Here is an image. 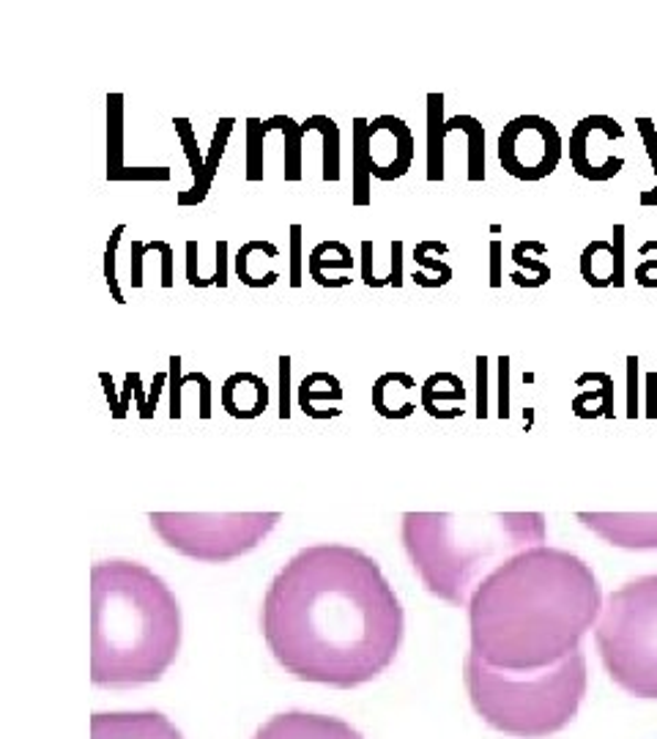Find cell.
<instances>
[{"label": "cell", "instance_id": "obj_22", "mask_svg": "<svg viewBox=\"0 0 657 739\" xmlns=\"http://www.w3.org/2000/svg\"><path fill=\"white\" fill-rule=\"evenodd\" d=\"M466 132L469 137V181H486V126L474 115H455L444 124V132Z\"/></svg>", "mask_w": 657, "mask_h": 739}, {"label": "cell", "instance_id": "obj_18", "mask_svg": "<svg viewBox=\"0 0 657 739\" xmlns=\"http://www.w3.org/2000/svg\"><path fill=\"white\" fill-rule=\"evenodd\" d=\"M233 126H236V118H219V121H217L215 135H211L209 157H206V176H204V184H200L198 189H187V192H178L176 204L181 206V209H189V206L204 204L206 195L211 192V184H215V178H217L219 162H222V157H225V148H228L230 135H233Z\"/></svg>", "mask_w": 657, "mask_h": 739}, {"label": "cell", "instance_id": "obj_42", "mask_svg": "<svg viewBox=\"0 0 657 739\" xmlns=\"http://www.w3.org/2000/svg\"><path fill=\"white\" fill-rule=\"evenodd\" d=\"M129 252H132V269H129V285L135 288H143V258L148 256L146 252V241H140V239H132V247H129Z\"/></svg>", "mask_w": 657, "mask_h": 739}, {"label": "cell", "instance_id": "obj_26", "mask_svg": "<svg viewBox=\"0 0 657 739\" xmlns=\"http://www.w3.org/2000/svg\"><path fill=\"white\" fill-rule=\"evenodd\" d=\"M269 132L280 129L285 135V178L288 181H299L302 178V140H304V126L296 124L291 115H274V118L263 121Z\"/></svg>", "mask_w": 657, "mask_h": 739}, {"label": "cell", "instance_id": "obj_17", "mask_svg": "<svg viewBox=\"0 0 657 739\" xmlns=\"http://www.w3.org/2000/svg\"><path fill=\"white\" fill-rule=\"evenodd\" d=\"M373 173H371V121L354 118V181H351V200L365 209L373 204Z\"/></svg>", "mask_w": 657, "mask_h": 739}, {"label": "cell", "instance_id": "obj_14", "mask_svg": "<svg viewBox=\"0 0 657 739\" xmlns=\"http://www.w3.org/2000/svg\"><path fill=\"white\" fill-rule=\"evenodd\" d=\"M269 384L252 370H239L225 378L219 403L233 419H255L269 408Z\"/></svg>", "mask_w": 657, "mask_h": 739}, {"label": "cell", "instance_id": "obj_30", "mask_svg": "<svg viewBox=\"0 0 657 739\" xmlns=\"http://www.w3.org/2000/svg\"><path fill=\"white\" fill-rule=\"evenodd\" d=\"M124 233H126V225H115V228L109 230L107 250H105V282H107L109 296H113L115 304H126L124 291H121V285H118V271H115V258H118V247H121V239H124Z\"/></svg>", "mask_w": 657, "mask_h": 739}, {"label": "cell", "instance_id": "obj_9", "mask_svg": "<svg viewBox=\"0 0 657 739\" xmlns=\"http://www.w3.org/2000/svg\"><path fill=\"white\" fill-rule=\"evenodd\" d=\"M625 137V126L611 115H586L570 132V165L586 181H611L619 176L625 159L611 152Z\"/></svg>", "mask_w": 657, "mask_h": 739}, {"label": "cell", "instance_id": "obj_4", "mask_svg": "<svg viewBox=\"0 0 657 739\" xmlns=\"http://www.w3.org/2000/svg\"><path fill=\"white\" fill-rule=\"evenodd\" d=\"M543 512H406L403 548L425 589L469 608L471 594L496 568L545 542Z\"/></svg>", "mask_w": 657, "mask_h": 739}, {"label": "cell", "instance_id": "obj_41", "mask_svg": "<svg viewBox=\"0 0 657 739\" xmlns=\"http://www.w3.org/2000/svg\"><path fill=\"white\" fill-rule=\"evenodd\" d=\"M403 250H406V244H403L400 239L392 241V269H389V274L378 282V288H384V285L400 288L403 285Z\"/></svg>", "mask_w": 657, "mask_h": 739}, {"label": "cell", "instance_id": "obj_45", "mask_svg": "<svg viewBox=\"0 0 657 739\" xmlns=\"http://www.w3.org/2000/svg\"><path fill=\"white\" fill-rule=\"evenodd\" d=\"M362 280H365L367 288L376 285V277H373V241L371 239L362 241Z\"/></svg>", "mask_w": 657, "mask_h": 739}, {"label": "cell", "instance_id": "obj_19", "mask_svg": "<svg viewBox=\"0 0 657 739\" xmlns=\"http://www.w3.org/2000/svg\"><path fill=\"white\" fill-rule=\"evenodd\" d=\"M419 400H423V408L430 414V417H444L441 403H452V406L463 408L466 400V384L460 381V375L449 373V370H441V373L428 375L419 386Z\"/></svg>", "mask_w": 657, "mask_h": 739}, {"label": "cell", "instance_id": "obj_20", "mask_svg": "<svg viewBox=\"0 0 657 739\" xmlns=\"http://www.w3.org/2000/svg\"><path fill=\"white\" fill-rule=\"evenodd\" d=\"M581 277L592 288H611L616 280V261H614V241L595 239L581 252Z\"/></svg>", "mask_w": 657, "mask_h": 739}, {"label": "cell", "instance_id": "obj_29", "mask_svg": "<svg viewBox=\"0 0 657 739\" xmlns=\"http://www.w3.org/2000/svg\"><path fill=\"white\" fill-rule=\"evenodd\" d=\"M263 140L267 126L261 118H247V181H263Z\"/></svg>", "mask_w": 657, "mask_h": 739}, {"label": "cell", "instance_id": "obj_35", "mask_svg": "<svg viewBox=\"0 0 657 739\" xmlns=\"http://www.w3.org/2000/svg\"><path fill=\"white\" fill-rule=\"evenodd\" d=\"M302 233L304 228L299 222L291 225V274H288V282L291 288H302L304 282V271H302Z\"/></svg>", "mask_w": 657, "mask_h": 739}, {"label": "cell", "instance_id": "obj_40", "mask_svg": "<svg viewBox=\"0 0 657 739\" xmlns=\"http://www.w3.org/2000/svg\"><path fill=\"white\" fill-rule=\"evenodd\" d=\"M614 261H616V280L614 288H625V225H614Z\"/></svg>", "mask_w": 657, "mask_h": 739}, {"label": "cell", "instance_id": "obj_25", "mask_svg": "<svg viewBox=\"0 0 657 739\" xmlns=\"http://www.w3.org/2000/svg\"><path fill=\"white\" fill-rule=\"evenodd\" d=\"M304 132H319L324 140V159H321V178L324 181H340V126L328 115H310L302 121Z\"/></svg>", "mask_w": 657, "mask_h": 739}, {"label": "cell", "instance_id": "obj_38", "mask_svg": "<svg viewBox=\"0 0 657 739\" xmlns=\"http://www.w3.org/2000/svg\"><path fill=\"white\" fill-rule=\"evenodd\" d=\"M499 417H510V356H499Z\"/></svg>", "mask_w": 657, "mask_h": 739}, {"label": "cell", "instance_id": "obj_36", "mask_svg": "<svg viewBox=\"0 0 657 739\" xmlns=\"http://www.w3.org/2000/svg\"><path fill=\"white\" fill-rule=\"evenodd\" d=\"M477 417H488V356H477Z\"/></svg>", "mask_w": 657, "mask_h": 739}, {"label": "cell", "instance_id": "obj_24", "mask_svg": "<svg viewBox=\"0 0 657 739\" xmlns=\"http://www.w3.org/2000/svg\"><path fill=\"white\" fill-rule=\"evenodd\" d=\"M444 94H428V181H444Z\"/></svg>", "mask_w": 657, "mask_h": 739}, {"label": "cell", "instance_id": "obj_31", "mask_svg": "<svg viewBox=\"0 0 657 739\" xmlns=\"http://www.w3.org/2000/svg\"><path fill=\"white\" fill-rule=\"evenodd\" d=\"M636 126H638V132H642L644 146H647L649 162H653L655 176H657V126H655V121L653 118H636ZM642 206H644V209H649V206H657V184H655V189H649V192L642 195Z\"/></svg>", "mask_w": 657, "mask_h": 739}, {"label": "cell", "instance_id": "obj_48", "mask_svg": "<svg viewBox=\"0 0 657 739\" xmlns=\"http://www.w3.org/2000/svg\"><path fill=\"white\" fill-rule=\"evenodd\" d=\"M100 381H102V386H105V395H107V400H109V412H113V417H118V412H121V403L115 400V384H113V375H109L107 370H102V373H100Z\"/></svg>", "mask_w": 657, "mask_h": 739}, {"label": "cell", "instance_id": "obj_8", "mask_svg": "<svg viewBox=\"0 0 657 739\" xmlns=\"http://www.w3.org/2000/svg\"><path fill=\"white\" fill-rule=\"evenodd\" d=\"M564 140L543 115H518L499 135V162L518 181H543L559 167Z\"/></svg>", "mask_w": 657, "mask_h": 739}, {"label": "cell", "instance_id": "obj_10", "mask_svg": "<svg viewBox=\"0 0 657 739\" xmlns=\"http://www.w3.org/2000/svg\"><path fill=\"white\" fill-rule=\"evenodd\" d=\"M417 143L411 126L397 115H378L371 121V173L378 181H397L414 165Z\"/></svg>", "mask_w": 657, "mask_h": 739}, {"label": "cell", "instance_id": "obj_34", "mask_svg": "<svg viewBox=\"0 0 657 739\" xmlns=\"http://www.w3.org/2000/svg\"><path fill=\"white\" fill-rule=\"evenodd\" d=\"M638 252H642V256H653V252H657V241H644V244L638 247ZM636 282L642 288H657V258H647V261L636 266Z\"/></svg>", "mask_w": 657, "mask_h": 739}, {"label": "cell", "instance_id": "obj_23", "mask_svg": "<svg viewBox=\"0 0 657 739\" xmlns=\"http://www.w3.org/2000/svg\"><path fill=\"white\" fill-rule=\"evenodd\" d=\"M124 152V94H107V181L126 170Z\"/></svg>", "mask_w": 657, "mask_h": 739}, {"label": "cell", "instance_id": "obj_6", "mask_svg": "<svg viewBox=\"0 0 657 739\" xmlns=\"http://www.w3.org/2000/svg\"><path fill=\"white\" fill-rule=\"evenodd\" d=\"M595 641L605 672L622 690L657 698V573L608 594Z\"/></svg>", "mask_w": 657, "mask_h": 739}, {"label": "cell", "instance_id": "obj_15", "mask_svg": "<svg viewBox=\"0 0 657 739\" xmlns=\"http://www.w3.org/2000/svg\"><path fill=\"white\" fill-rule=\"evenodd\" d=\"M307 271L321 288H345L351 285L354 271V252L348 244L337 239H326L315 244L307 256Z\"/></svg>", "mask_w": 657, "mask_h": 739}, {"label": "cell", "instance_id": "obj_37", "mask_svg": "<svg viewBox=\"0 0 657 739\" xmlns=\"http://www.w3.org/2000/svg\"><path fill=\"white\" fill-rule=\"evenodd\" d=\"M627 417H638V356H627Z\"/></svg>", "mask_w": 657, "mask_h": 739}, {"label": "cell", "instance_id": "obj_50", "mask_svg": "<svg viewBox=\"0 0 657 739\" xmlns=\"http://www.w3.org/2000/svg\"><path fill=\"white\" fill-rule=\"evenodd\" d=\"M647 417H657V373H647Z\"/></svg>", "mask_w": 657, "mask_h": 739}, {"label": "cell", "instance_id": "obj_3", "mask_svg": "<svg viewBox=\"0 0 657 739\" xmlns=\"http://www.w3.org/2000/svg\"><path fill=\"white\" fill-rule=\"evenodd\" d=\"M181 646L176 594L146 564L91 568V683L132 687L163 679Z\"/></svg>", "mask_w": 657, "mask_h": 739}, {"label": "cell", "instance_id": "obj_7", "mask_svg": "<svg viewBox=\"0 0 657 739\" xmlns=\"http://www.w3.org/2000/svg\"><path fill=\"white\" fill-rule=\"evenodd\" d=\"M280 518V512H152L148 521L173 551L225 564L255 551Z\"/></svg>", "mask_w": 657, "mask_h": 739}, {"label": "cell", "instance_id": "obj_13", "mask_svg": "<svg viewBox=\"0 0 657 739\" xmlns=\"http://www.w3.org/2000/svg\"><path fill=\"white\" fill-rule=\"evenodd\" d=\"M91 739H184L163 712H96Z\"/></svg>", "mask_w": 657, "mask_h": 739}, {"label": "cell", "instance_id": "obj_12", "mask_svg": "<svg viewBox=\"0 0 657 739\" xmlns=\"http://www.w3.org/2000/svg\"><path fill=\"white\" fill-rule=\"evenodd\" d=\"M252 739H365L359 731L345 720L332 718V715H315L302 712V709H291V712L274 715L272 720L261 726Z\"/></svg>", "mask_w": 657, "mask_h": 739}, {"label": "cell", "instance_id": "obj_5", "mask_svg": "<svg viewBox=\"0 0 657 739\" xmlns=\"http://www.w3.org/2000/svg\"><path fill=\"white\" fill-rule=\"evenodd\" d=\"M463 679L488 726L510 737L540 739L562 731L578 715L590 674L581 649L538 672H507L469 652Z\"/></svg>", "mask_w": 657, "mask_h": 739}, {"label": "cell", "instance_id": "obj_44", "mask_svg": "<svg viewBox=\"0 0 657 739\" xmlns=\"http://www.w3.org/2000/svg\"><path fill=\"white\" fill-rule=\"evenodd\" d=\"M187 282L192 288H200V277H198V241H192V239L187 241Z\"/></svg>", "mask_w": 657, "mask_h": 739}, {"label": "cell", "instance_id": "obj_46", "mask_svg": "<svg viewBox=\"0 0 657 739\" xmlns=\"http://www.w3.org/2000/svg\"><path fill=\"white\" fill-rule=\"evenodd\" d=\"M501 241H491V288H501Z\"/></svg>", "mask_w": 657, "mask_h": 739}, {"label": "cell", "instance_id": "obj_1", "mask_svg": "<svg viewBox=\"0 0 657 739\" xmlns=\"http://www.w3.org/2000/svg\"><path fill=\"white\" fill-rule=\"evenodd\" d=\"M261 627L288 674L348 690L392 666L406 614L376 559L326 542L302 548L274 575Z\"/></svg>", "mask_w": 657, "mask_h": 739}, {"label": "cell", "instance_id": "obj_28", "mask_svg": "<svg viewBox=\"0 0 657 739\" xmlns=\"http://www.w3.org/2000/svg\"><path fill=\"white\" fill-rule=\"evenodd\" d=\"M173 126H176L178 140H181L184 154H187L189 167H192L195 181L189 189H198L200 184H204V176H206V157L200 154V148H198V132H195L192 121H189V118H173Z\"/></svg>", "mask_w": 657, "mask_h": 739}, {"label": "cell", "instance_id": "obj_43", "mask_svg": "<svg viewBox=\"0 0 657 739\" xmlns=\"http://www.w3.org/2000/svg\"><path fill=\"white\" fill-rule=\"evenodd\" d=\"M209 285L228 288V241L225 239L217 241V271H215V277H209V280L204 282V288H209Z\"/></svg>", "mask_w": 657, "mask_h": 739}, {"label": "cell", "instance_id": "obj_27", "mask_svg": "<svg viewBox=\"0 0 657 739\" xmlns=\"http://www.w3.org/2000/svg\"><path fill=\"white\" fill-rule=\"evenodd\" d=\"M543 256H548V244H543V241H534V239L518 241L510 252L512 261L521 266V274L532 271L534 288H543L548 285V280H551V266H548L545 261H540Z\"/></svg>", "mask_w": 657, "mask_h": 739}, {"label": "cell", "instance_id": "obj_32", "mask_svg": "<svg viewBox=\"0 0 657 739\" xmlns=\"http://www.w3.org/2000/svg\"><path fill=\"white\" fill-rule=\"evenodd\" d=\"M167 386H170V417L178 419L181 417V389L187 386L181 370V356L178 354H173L170 362H167Z\"/></svg>", "mask_w": 657, "mask_h": 739}, {"label": "cell", "instance_id": "obj_33", "mask_svg": "<svg viewBox=\"0 0 657 739\" xmlns=\"http://www.w3.org/2000/svg\"><path fill=\"white\" fill-rule=\"evenodd\" d=\"M428 256H430V241H417V244H414V263H417L419 269L434 271L438 280L447 285V282L452 280V266L438 261V258H428Z\"/></svg>", "mask_w": 657, "mask_h": 739}, {"label": "cell", "instance_id": "obj_21", "mask_svg": "<svg viewBox=\"0 0 657 739\" xmlns=\"http://www.w3.org/2000/svg\"><path fill=\"white\" fill-rule=\"evenodd\" d=\"M296 392H299V408L313 419H326L324 414L315 408V403L319 400H334V403L343 400V384H340V378L332 373H324V370H313V373L304 375Z\"/></svg>", "mask_w": 657, "mask_h": 739}, {"label": "cell", "instance_id": "obj_16", "mask_svg": "<svg viewBox=\"0 0 657 739\" xmlns=\"http://www.w3.org/2000/svg\"><path fill=\"white\" fill-rule=\"evenodd\" d=\"M575 386H581V395H575L573 412L581 419H595V417H614V375L601 373H581L575 378Z\"/></svg>", "mask_w": 657, "mask_h": 739}, {"label": "cell", "instance_id": "obj_11", "mask_svg": "<svg viewBox=\"0 0 657 739\" xmlns=\"http://www.w3.org/2000/svg\"><path fill=\"white\" fill-rule=\"evenodd\" d=\"M578 521L616 548L657 551L655 512H578Z\"/></svg>", "mask_w": 657, "mask_h": 739}, {"label": "cell", "instance_id": "obj_49", "mask_svg": "<svg viewBox=\"0 0 657 739\" xmlns=\"http://www.w3.org/2000/svg\"><path fill=\"white\" fill-rule=\"evenodd\" d=\"M132 381H135V397H137V408H140V417H146L148 412V395L146 389H143V375L137 373V370H132Z\"/></svg>", "mask_w": 657, "mask_h": 739}, {"label": "cell", "instance_id": "obj_47", "mask_svg": "<svg viewBox=\"0 0 657 739\" xmlns=\"http://www.w3.org/2000/svg\"><path fill=\"white\" fill-rule=\"evenodd\" d=\"M159 256H163V288H173V244L170 241H165Z\"/></svg>", "mask_w": 657, "mask_h": 739}, {"label": "cell", "instance_id": "obj_2", "mask_svg": "<svg viewBox=\"0 0 657 739\" xmlns=\"http://www.w3.org/2000/svg\"><path fill=\"white\" fill-rule=\"evenodd\" d=\"M601 614V583L584 559L562 548H526L471 594V652L488 666L538 672L578 652Z\"/></svg>", "mask_w": 657, "mask_h": 739}, {"label": "cell", "instance_id": "obj_39", "mask_svg": "<svg viewBox=\"0 0 657 739\" xmlns=\"http://www.w3.org/2000/svg\"><path fill=\"white\" fill-rule=\"evenodd\" d=\"M291 356L282 354L280 356V417L288 419L291 417Z\"/></svg>", "mask_w": 657, "mask_h": 739}, {"label": "cell", "instance_id": "obj_51", "mask_svg": "<svg viewBox=\"0 0 657 739\" xmlns=\"http://www.w3.org/2000/svg\"><path fill=\"white\" fill-rule=\"evenodd\" d=\"M135 395V381H132V375L126 373L124 375V397H121V412H118V417L115 419H124L126 417V412H129V397Z\"/></svg>", "mask_w": 657, "mask_h": 739}]
</instances>
